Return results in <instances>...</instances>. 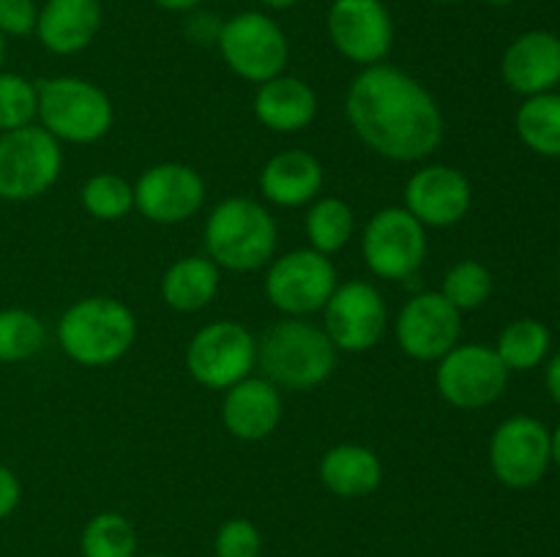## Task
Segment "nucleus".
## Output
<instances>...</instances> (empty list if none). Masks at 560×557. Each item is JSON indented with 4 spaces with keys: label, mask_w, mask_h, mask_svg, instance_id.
<instances>
[{
    "label": "nucleus",
    "mask_w": 560,
    "mask_h": 557,
    "mask_svg": "<svg viewBox=\"0 0 560 557\" xmlns=\"http://www.w3.org/2000/svg\"><path fill=\"white\" fill-rule=\"evenodd\" d=\"M162 11H173V14H186V11H195L197 5H202L206 0H153Z\"/></svg>",
    "instance_id": "36"
},
{
    "label": "nucleus",
    "mask_w": 560,
    "mask_h": 557,
    "mask_svg": "<svg viewBox=\"0 0 560 557\" xmlns=\"http://www.w3.org/2000/svg\"><path fill=\"white\" fill-rule=\"evenodd\" d=\"M550 457H552V462L560 467V424H558V429L550 435Z\"/></svg>",
    "instance_id": "38"
},
{
    "label": "nucleus",
    "mask_w": 560,
    "mask_h": 557,
    "mask_svg": "<svg viewBox=\"0 0 560 557\" xmlns=\"http://www.w3.org/2000/svg\"><path fill=\"white\" fill-rule=\"evenodd\" d=\"M438 391L459 410H479L495 402L509 382V369L487 344H457L438 364Z\"/></svg>",
    "instance_id": "10"
},
{
    "label": "nucleus",
    "mask_w": 560,
    "mask_h": 557,
    "mask_svg": "<svg viewBox=\"0 0 560 557\" xmlns=\"http://www.w3.org/2000/svg\"><path fill=\"white\" fill-rule=\"evenodd\" d=\"M20 497H22L20 478L14 475V470L0 464V519H5L16 506H20Z\"/></svg>",
    "instance_id": "35"
},
{
    "label": "nucleus",
    "mask_w": 560,
    "mask_h": 557,
    "mask_svg": "<svg viewBox=\"0 0 560 557\" xmlns=\"http://www.w3.org/2000/svg\"><path fill=\"white\" fill-rule=\"evenodd\" d=\"M82 205L93 218L118 222L135 208V186L126 183L120 175H93L82 186Z\"/></svg>",
    "instance_id": "30"
},
{
    "label": "nucleus",
    "mask_w": 560,
    "mask_h": 557,
    "mask_svg": "<svg viewBox=\"0 0 560 557\" xmlns=\"http://www.w3.org/2000/svg\"><path fill=\"white\" fill-rule=\"evenodd\" d=\"M306 235L312 249L326 257L342 249L353 235V211L348 202L339 197H323L315 202L306 213Z\"/></svg>",
    "instance_id": "26"
},
{
    "label": "nucleus",
    "mask_w": 560,
    "mask_h": 557,
    "mask_svg": "<svg viewBox=\"0 0 560 557\" xmlns=\"http://www.w3.org/2000/svg\"><path fill=\"white\" fill-rule=\"evenodd\" d=\"M547 391L560 404V353L547 366Z\"/></svg>",
    "instance_id": "37"
},
{
    "label": "nucleus",
    "mask_w": 560,
    "mask_h": 557,
    "mask_svg": "<svg viewBox=\"0 0 560 557\" xmlns=\"http://www.w3.org/2000/svg\"><path fill=\"white\" fill-rule=\"evenodd\" d=\"M260 530L249 519H230L219 528L213 552L217 557H260Z\"/></svg>",
    "instance_id": "33"
},
{
    "label": "nucleus",
    "mask_w": 560,
    "mask_h": 557,
    "mask_svg": "<svg viewBox=\"0 0 560 557\" xmlns=\"http://www.w3.org/2000/svg\"><path fill=\"white\" fill-rule=\"evenodd\" d=\"M432 3H459V0H432Z\"/></svg>",
    "instance_id": "42"
},
{
    "label": "nucleus",
    "mask_w": 560,
    "mask_h": 557,
    "mask_svg": "<svg viewBox=\"0 0 560 557\" xmlns=\"http://www.w3.org/2000/svg\"><path fill=\"white\" fill-rule=\"evenodd\" d=\"M38 120L55 140L88 142L102 140L113 126V102L93 82L80 76H52L36 85Z\"/></svg>",
    "instance_id": "5"
},
{
    "label": "nucleus",
    "mask_w": 560,
    "mask_h": 557,
    "mask_svg": "<svg viewBox=\"0 0 560 557\" xmlns=\"http://www.w3.org/2000/svg\"><path fill=\"white\" fill-rule=\"evenodd\" d=\"M44 347V325L33 311L3 309L0 311V360L16 364L27 360Z\"/></svg>",
    "instance_id": "29"
},
{
    "label": "nucleus",
    "mask_w": 560,
    "mask_h": 557,
    "mask_svg": "<svg viewBox=\"0 0 560 557\" xmlns=\"http://www.w3.org/2000/svg\"><path fill=\"white\" fill-rule=\"evenodd\" d=\"M219 265L211 257H184L162 276V298L175 311H200L219 289Z\"/></svg>",
    "instance_id": "24"
},
{
    "label": "nucleus",
    "mask_w": 560,
    "mask_h": 557,
    "mask_svg": "<svg viewBox=\"0 0 560 557\" xmlns=\"http://www.w3.org/2000/svg\"><path fill=\"white\" fill-rule=\"evenodd\" d=\"M334 289H337V268L315 249H299L279 257L266 276L268 300L290 317L326 309Z\"/></svg>",
    "instance_id": "11"
},
{
    "label": "nucleus",
    "mask_w": 560,
    "mask_h": 557,
    "mask_svg": "<svg viewBox=\"0 0 560 557\" xmlns=\"http://www.w3.org/2000/svg\"><path fill=\"white\" fill-rule=\"evenodd\" d=\"M260 189L273 205L299 208L323 189V164L306 151L277 153L262 167Z\"/></svg>",
    "instance_id": "22"
},
{
    "label": "nucleus",
    "mask_w": 560,
    "mask_h": 557,
    "mask_svg": "<svg viewBox=\"0 0 560 557\" xmlns=\"http://www.w3.org/2000/svg\"><path fill=\"white\" fill-rule=\"evenodd\" d=\"M503 80L523 96L550 93L560 82V38L550 31H528L514 38L501 60Z\"/></svg>",
    "instance_id": "18"
},
{
    "label": "nucleus",
    "mask_w": 560,
    "mask_h": 557,
    "mask_svg": "<svg viewBox=\"0 0 560 557\" xmlns=\"http://www.w3.org/2000/svg\"><path fill=\"white\" fill-rule=\"evenodd\" d=\"M38 118V91L31 80L0 71V134L31 126Z\"/></svg>",
    "instance_id": "32"
},
{
    "label": "nucleus",
    "mask_w": 560,
    "mask_h": 557,
    "mask_svg": "<svg viewBox=\"0 0 560 557\" xmlns=\"http://www.w3.org/2000/svg\"><path fill=\"white\" fill-rule=\"evenodd\" d=\"M383 467L375 451L355 442L334 446L320 462V481L339 497H364L381 486Z\"/></svg>",
    "instance_id": "23"
},
{
    "label": "nucleus",
    "mask_w": 560,
    "mask_h": 557,
    "mask_svg": "<svg viewBox=\"0 0 560 557\" xmlns=\"http://www.w3.org/2000/svg\"><path fill=\"white\" fill-rule=\"evenodd\" d=\"M148 557H156V555H148Z\"/></svg>",
    "instance_id": "43"
},
{
    "label": "nucleus",
    "mask_w": 560,
    "mask_h": 557,
    "mask_svg": "<svg viewBox=\"0 0 560 557\" xmlns=\"http://www.w3.org/2000/svg\"><path fill=\"white\" fill-rule=\"evenodd\" d=\"M547 349H550V331L545 322L517 320L503 328L495 353L501 355L509 371H528L545 360Z\"/></svg>",
    "instance_id": "27"
},
{
    "label": "nucleus",
    "mask_w": 560,
    "mask_h": 557,
    "mask_svg": "<svg viewBox=\"0 0 560 557\" xmlns=\"http://www.w3.org/2000/svg\"><path fill=\"white\" fill-rule=\"evenodd\" d=\"M206 202V183L189 164L164 162L145 169L135 186V208L156 224H178Z\"/></svg>",
    "instance_id": "15"
},
{
    "label": "nucleus",
    "mask_w": 560,
    "mask_h": 557,
    "mask_svg": "<svg viewBox=\"0 0 560 557\" xmlns=\"http://www.w3.org/2000/svg\"><path fill=\"white\" fill-rule=\"evenodd\" d=\"M36 0H0V33L3 36H31V33H36Z\"/></svg>",
    "instance_id": "34"
},
{
    "label": "nucleus",
    "mask_w": 560,
    "mask_h": 557,
    "mask_svg": "<svg viewBox=\"0 0 560 557\" xmlns=\"http://www.w3.org/2000/svg\"><path fill=\"white\" fill-rule=\"evenodd\" d=\"M345 112L361 142L392 162H421L443 140L438 102L397 66H366L350 85Z\"/></svg>",
    "instance_id": "1"
},
{
    "label": "nucleus",
    "mask_w": 560,
    "mask_h": 557,
    "mask_svg": "<svg viewBox=\"0 0 560 557\" xmlns=\"http://www.w3.org/2000/svg\"><path fill=\"white\" fill-rule=\"evenodd\" d=\"M550 431L530 415L503 420L490 440L492 473L512 489H528L545 478L550 467Z\"/></svg>",
    "instance_id": "13"
},
{
    "label": "nucleus",
    "mask_w": 560,
    "mask_h": 557,
    "mask_svg": "<svg viewBox=\"0 0 560 557\" xmlns=\"http://www.w3.org/2000/svg\"><path fill=\"white\" fill-rule=\"evenodd\" d=\"M405 211L424 227H452L470 211V183L459 169L432 164L405 186Z\"/></svg>",
    "instance_id": "17"
},
{
    "label": "nucleus",
    "mask_w": 560,
    "mask_h": 557,
    "mask_svg": "<svg viewBox=\"0 0 560 557\" xmlns=\"http://www.w3.org/2000/svg\"><path fill=\"white\" fill-rule=\"evenodd\" d=\"M361 249L375 276L402 282L419 271L427 257L424 224L405 208H383L366 224Z\"/></svg>",
    "instance_id": "9"
},
{
    "label": "nucleus",
    "mask_w": 560,
    "mask_h": 557,
    "mask_svg": "<svg viewBox=\"0 0 560 557\" xmlns=\"http://www.w3.org/2000/svg\"><path fill=\"white\" fill-rule=\"evenodd\" d=\"M222 420L238 440H266L282 420L279 388L266 377H244L224 393Z\"/></svg>",
    "instance_id": "19"
},
{
    "label": "nucleus",
    "mask_w": 560,
    "mask_h": 557,
    "mask_svg": "<svg viewBox=\"0 0 560 557\" xmlns=\"http://www.w3.org/2000/svg\"><path fill=\"white\" fill-rule=\"evenodd\" d=\"M326 27L337 52L364 69L383 63L394 44L392 11L383 0H334Z\"/></svg>",
    "instance_id": "12"
},
{
    "label": "nucleus",
    "mask_w": 560,
    "mask_h": 557,
    "mask_svg": "<svg viewBox=\"0 0 560 557\" xmlns=\"http://www.w3.org/2000/svg\"><path fill=\"white\" fill-rule=\"evenodd\" d=\"M517 134L539 156L560 158V93H539L517 112Z\"/></svg>",
    "instance_id": "25"
},
{
    "label": "nucleus",
    "mask_w": 560,
    "mask_h": 557,
    "mask_svg": "<svg viewBox=\"0 0 560 557\" xmlns=\"http://www.w3.org/2000/svg\"><path fill=\"white\" fill-rule=\"evenodd\" d=\"M326 328L331 344L345 353H364L383 339L388 309L370 282H348L334 289L326 304Z\"/></svg>",
    "instance_id": "14"
},
{
    "label": "nucleus",
    "mask_w": 560,
    "mask_h": 557,
    "mask_svg": "<svg viewBox=\"0 0 560 557\" xmlns=\"http://www.w3.org/2000/svg\"><path fill=\"white\" fill-rule=\"evenodd\" d=\"M255 115L266 129L295 134L306 129L317 115V96L299 76L279 74L260 82L255 96Z\"/></svg>",
    "instance_id": "21"
},
{
    "label": "nucleus",
    "mask_w": 560,
    "mask_h": 557,
    "mask_svg": "<svg viewBox=\"0 0 560 557\" xmlns=\"http://www.w3.org/2000/svg\"><path fill=\"white\" fill-rule=\"evenodd\" d=\"M257 364V342L241 322L219 320L200 328L186 349L189 375L206 388H224L249 377Z\"/></svg>",
    "instance_id": "8"
},
{
    "label": "nucleus",
    "mask_w": 560,
    "mask_h": 557,
    "mask_svg": "<svg viewBox=\"0 0 560 557\" xmlns=\"http://www.w3.org/2000/svg\"><path fill=\"white\" fill-rule=\"evenodd\" d=\"M257 364L273 386L310 391L331 377L337 347L323 328L290 317L262 333L257 342Z\"/></svg>",
    "instance_id": "2"
},
{
    "label": "nucleus",
    "mask_w": 560,
    "mask_h": 557,
    "mask_svg": "<svg viewBox=\"0 0 560 557\" xmlns=\"http://www.w3.org/2000/svg\"><path fill=\"white\" fill-rule=\"evenodd\" d=\"M102 0H47L38 9L36 36L52 55L82 52L102 27Z\"/></svg>",
    "instance_id": "20"
},
{
    "label": "nucleus",
    "mask_w": 560,
    "mask_h": 557,
    "mask_svg": "<svg viewBox=\"0 0 560 557\" xmlns=\"http://www.w3.org/2000/svg\"><path fill=\"white\" fill-rule=\"evenodd\" d=\"M3 60H5V36L0 33V66H3Z\"/></svg>",
    "instance_id": "41"
},
{
    "label": "nucleus",
    "mask_w": 560,
    "mask_h": 557,
    "mask_svg": "<svg viewBox=\"0 0 560 557\" xmlns=\"http://www.w3.org/2000/svg\"><path fill=\"white\" fill-rule=\"evenodd\" d=\"M260 3L268 5V9L284 11V9H293V5H299L301 0H260Z\"/></svg>",
    "instance_id": "39"
},
{
    "label": "nucleus",
    "mask_w": 560,
    "mask_h": 557,
    "mask_svg": "<svg viewBox=\"0 0 560 557\" xmlns=\"http://www.w3.org/2000/svg\"><path fill=\"white\" fill-rule=\"evenodd\" d=\"M485 3L495 5V9H506V5H512V3H514V0H485Z\"/></svg>",
    "instance_id": "40"
},
{
    "label": "nucleus",
    "mask_w": 560,
    "mask_h": 557,
    "mask_svg": "<svg viewBox=\"0 0 560 557\" xmlns=\"http://www.w3.org/2000/svg\"><path fill=\"white\" fill-rule=\"evenodd\" d=\"M63 167L60 142L42 126L0 134V197L11 202L33 200L58 180Z\"/></svg>",
    "instance_id": "7"
},
{
    "label": "nucleus",
    "mask_w": 560,
    "mask_h": 557,
    "mask_svg": "<svg viewBox=\"0 0 560 557\" xmlns=\"http://www.w3.org/2000/svg\"><path fill=\"white\" fill-rule=\"evenodd\" d=\"M277 238L271 213L246 197L219 202L206 222L208 257L228 271L249 273L271 262Z\"/></svg>",
    "instance_id": "4"
},
{
    "label": "nucleus",
    "mask_w": 560,
    "mask_h": 557,
    "mask_svg": "<svg viewBox=\"0 0 560 557\" xmlns=\"http://www.w3.org/2000/svg\"><path fill=\"white\" fill-rule=\"evenodd\" d=\"M82 557H135L137 533L124 513L104 511L82 530Z\"/></svg>",
    "instance_id": "28"
},
{
    "label": "nucleus",
    "mask_w": 560,
    "mask_h": 557,
    "mask_svg": "<svg viewBox=\"0 0 560 557\" xmlns=\"http://www.w3.org/2000/svg\"><path fill=\"white\" fill-rule=\"evenodd\" d=\"M217 44L230 71L246 82H268L288 66V36L279 22L262 11H241L224 20Z\"/></svg>",
    "instance_id": "6"
},
{
    "label": "nucleus",
    "mask_w": 560,
    "mask_h": 557,
    "mask_svg": "<svg viewBox=\"0 0 560 557\" xmlns=\"http://www.w3.org/2000/svg\"><path fill=\"white\" fill-rule=\"evenodd\" d=\"M463 320L441 293H419L397 317V342L416 360H441L457 347Z\"/></svg>",
    "instance_id": "16"
},
{
    "label": "nucleus",
    "mask_w": 560,
    "mask_h": 557,
    "mask_svg": "<svg viewBox=\"0 0 560 557\" xmlns=\"http://www.w3.org/2000/svg\"><path fill=\"white\" fill-rule=\"evenodd\" d=\"M441 295L459 311L479 309L492 295V273L476 260L457 262L443 278Z\"/></svg>",
    "instance_id": "31"
},
{
    "label": "nucleus",
    "mask_w": 560,
    "mask_h": 557,
    "mask_svg": "<svg viewBox=\"0 0 560 557\" xmlns=\"http://www.w3.org/2000/svg\"><path fill=\"white\" fill-rule=\"evenodd\" d=\"M137 336L135 315L115 298H82L63 311L58 339L63 353L80 366H109L124 358Z\"/></svg>",
    "instance_id": "3"
}]
</instances>
